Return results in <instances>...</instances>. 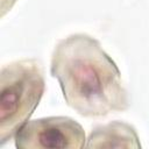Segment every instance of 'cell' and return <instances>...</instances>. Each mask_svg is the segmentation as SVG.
Segmentation results:
<instances>
[{"label": "cell", "instance_id": "cell-1", "mask_svg": "<svg viewBox=\"0 0 149 149\" xmlns=\"http://www.w3.org/2000/svg\"><path fill=\"white\" fill-rule=\"evenodd\" d=\"M50 71L66 104L83 116H105L130 105L118 65L87 34L61 40L52 51Z\"/></svg>", "mask_w": 149, "mask_h": 149}, {"label": "cell", "instance_id": "cell-2", "mask_svg": "<svg viewBox=\"0 0 149 149\" xmlns=\"http://www.w3.org/2000/svg\"><path fill=\"white\" fill-rule=\"evenodd\" d=\"M41 63L23 58L5 64L0 73V146L14 137L38 106L44 92Z\"/></svg>", "mask_w": 149, "mask_h": 149}, {"label": "cell", "instance_id": "cell-3", "mask_svg": "<svg viewBox=\"0 0 149 149\" xmlns=\"http://www.w3.org/2000/svg\"><path fill=\"white\" fill-rule=\"evenodd\" d=\"M19 149H78L85 147V132L69 116H48L23 123L14 135Z\"/></svg>", "mask_w": 149, "mask_h": 149}, {"label": "cell", "instance_id": "cell-4", "mask_svg": "<svg viewBox=\"0 0 149 149\" xmlns=\"http://www.w3.org/2000/svg\"><path fill=\"white\" fill-rule=\"evenodd\" d=\"M87 148H140L135 128L123 121H112L95 127L88 135Z\"/></svg>", "mask_w": 149, "mask_h": 149}, {"label": "cell", "instance_id": "cell-5", "mask_svg": "<svg viewBox=\"0 0 149 149\" xmlns=\"http://www.w3.org/2000/svg\"><path fill=\"white\" fill-rule=\"evenodd\" d=\"M15 2H16V0H2V3H1V9H2L1 15H5V13L8 9H10Z\"/></svg>", "mask_w": 149, "mask_h": 149}]
</instances>
